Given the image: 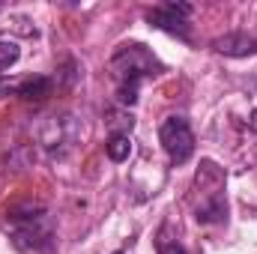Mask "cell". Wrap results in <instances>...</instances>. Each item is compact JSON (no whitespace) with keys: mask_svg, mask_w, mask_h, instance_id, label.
Segmentation results:
<instances>
[{"mask_svg":"<svg viewBox=\"0 0 257 254\" xmlns=\"http://www.w3.org/2000/svg\"><path fill=\"white\" fill-rule=\"evenodd\" d=\"M194 189L200 191V203H194V218L200 224H221L227 218V200H224V171L215 162H203Z\"/></svg>","mask_w":257,"mask_h":254,"instance_id":"obj_1","label":"cell"},{"mask_svg":"<svg viewBox=\"0 0 257 254\" xmlns=\"http://www.w3.org/2000/svg\"><path fill=\"white\" fill-rule=\"evenodd\" d=\"M111 72L117 84H141L144 78H156L165 72L159 57L144 45V42H123L111 54Z\"/></svg>","mask_w":257,"mask_h":254,"instance_id":"obj_2","label":"cell"},{"mask_svg":"<svg viewBox=\"0 0 257 254\" xmlns=\"http://www.w3.org/2000/svg\"><path fill=\"white\" fill-rule=\"evenodd\" d=\"M159 141L165 147V153L171 156L174 165H186L194 156V132L189 126L186 117L174 114V117H165L162 126H159Z\"/></svg>","mask_w":257,"mask_h":254,"instance_id":"obj_3","label":"cell"},{"mask_svg":"<svg viewBox=\"0 0 257 254\" xmlns=\"http://www.w3.org/2000/svg\"><path fill=\"white\" fill-rule=\"evenodd\" d=\"M147 21L150 27L165 30L171 36H180V39L192 36V6L189 3H162L147 12Z\"/></svg>","mask_w":257,"mask_h":254,"instance_id":"obj_4","label":"cell"},{"mask_svg":"<svg viewBox=\"0 0 257 254\" xmlns=\"http://www.w3.org/2000/svg\"><path fill=\"white\" fill-rule=\"evenodd\" d=\"M212 48H215L218 54H224V57H251V54H257V39L251 33L236 30V33L218 36V39L212 42Z\"/></svg>","mask_w":257,"mask_h":254,"instance_id":"obj_5","label":"cell"},{"mask_svg":"<svg viewBox=\"0 0 257 254\" xmlns=\"http://www.w3.org/2000/svg\"><path fill=\"white\" fill-rule=\"evenodd\" d=\"M51 78H27V81H21L18 87H15V93L21 96V99H36V102H42L45 96H51Z\"/></svg>","mask_w":257,"mask_h":254,"instance_id":"obj_6","label":"cell"},{"mask_svg":"<svg viewBox=\"0 0 257 254\" xmlns=\"http://www.w3.org/2000/svg\"><path fill=\"white\" fill-rule=\"evenodd\" d=\"M105 153H108L111 162H126L128 156H132V138H128L126 132H114L108 138V144H105Z\"/></svg>","mask_w":257,"mask_h":254,"instance_id":"obj_7","label":"cell"},{"mask_svg":"<svg viewBox=\"0 0 257 254\" xmlns=\"http://www.w3.org/2000/svg\"><path fill=\"white\" fill-rule=\"evenodd\" d=\"M18 57H21L18 42H12V39H0V72L9 69V66H15L18 63Z\"/></svg>","mask_w":257,"mask_h":254,"instance_id":"obj_8","label":"cell"},{"mask_svg":"<svg viewBox=\"0 0 257 254\" xmlns=\"http://www.w3.org/2000/svg\"><path fill=\"white\" fill-rule=\"evenodd\" d=\"M117 102L132 108L138 102V84H117Z\"/></svg>","mask_w":257,"mask_h":254,"instance_id":"obj_9","label":"cell"},{"mask_svg":"<svg viewBox=\"0 0 257 254\" xmlns=\"http://www.w3.org/2000/svg\"><path fill=\"white\" fill-rule=\"evenodd\" d=\"M159 254H186V248L177 239H168L165 230H162V236H159Z\"/></svg>","mask_w":257,"mask_h":254,"instance_id":"obj_10","label":"cell"},{"mask_svg":"<svg viewBox=\"0 0 257 254\" xmlns=\"http://www.w3.org/2000/svg\"><path fill=\"white\" fill-rule=\"evenodd\" d=\"M248 129H251V132H257V108L251 111V117H248Z\"/></svg>","mask_w":257,"mask_h":254,"instance_id":"obj_11","label":"cell"},{"mask_svg":"<svg viewBox=\"0 0 257 254\" xmlns=\"http://www.w3.org/2000/svg\"><path fill=\"white\" fill-rule=\"evenodd\" d=\"M114 254H126V251H114Z\"/></svg>","mask_w":257,"mask_h":254,"instance_id":"obj_12","label":"cell"}]
</instances>
